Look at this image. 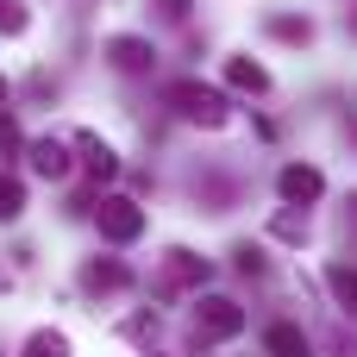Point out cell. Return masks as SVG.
Segmentation results:
<instances>
[{"instance_id":"6da1fadb","label":"cell","mask_w":357,"mask_h":357,"mask_svg":"<svg viewBox=\"0 0 357 357\" xmlns=\"http://www.w3.org/2000/svg\"><path fill=\"white\" fill-rule=\"evenodd\" d=\"M163 100H169L176 119H188V126H201V132H226V126H232V94L213 88V82H201V75H176V82L163 88Z\"/></svg>"},{"instance_id":"7a4b0ae2","label":"cell","mask_w":357,"mask_h":357,"mask_svg":"<svg viewBox=\"0 0 357 357\" xmlns=\"http://www.w3.org/2000/svg\"><path fill=\"white\" fill-rule=\"evenodd\" d=\"M207 276H213V264H207L201 251L169 245V251H163V264H157L151 295H157V301H182V295H201V289H207Z\"/></svg>"},{"instance_id":"3957f363","label":"cell","mask_w":357,"mask_h":357,"mask_svg":"<svg viewBox=\"0 0 357 357\" xmlns=\"http://www.w3.org/2000/svg\"><path fill=\"white\" fill-rule=\"evenodd\" d=\"M88 220L100 226L107 245H138L144 226H151V213H144L132 195H94V213H88Z\"/></svg>"},{"instance_id":"277c9868","label":"cell","mask_w":357,"mask_h":357,"mask_svg":"<svg viewBox=\"0 0 357 357\" xmlns=\"http://www.w3.org/2000/svg\"><path fill=\"white\" fill-rule=\"evenodd\" d=\"M195 345H226V339H238L245 333V307L232 301V295H195Z\"/></svg>"},{"instance_id":"5b68a950","label":"cell","mask_w":357,"mask_h":357,"mask_svg":"<svg viewBox=\"0 0 357 357\" xmlns=\"http://www.w3.org/2000/svg\"><path fill=\"white\" fill-rule=\"evenodd\" d=\"M69 138H75V163L88 169V182H100V188H107V182H119V176H126L119 151H113L100 132H69Z\"/></svg>"},{"instance_id":"8992f818","label":"cell","mask_w":357,"mask_h":357,"mask_svg":"<svg viewBox=\"0 0 357 357\" xmlns=\"http://www.w3.org/2000/svg\"><path fill=\"white\" fill-rule=\"evenodd\" d=\"M69 151H75V138H50V132H44V138H31V144H25V157H31V176H44V182H63L69 169H82Z\"/></svg>"},{"instance_id":"52a82bcc","label":"cell","mask_w":357,"mask_h":357,"mask_svg":"<svg viewBox=\"0 0 357 357\" xmlns=\"http://www.w3.org/2000/svg\"><path fill=\"white\" fill-rule=\"evenodd\" d=\"M75 282H82V295H94V301H100V295H126V289H132V264H126V257H88Z\"/></svg>"},{"instance_id":"ba28073f","label":"cell","mask_w":357,"mask_h":357,"mask_svg":"<svg viewBox=\"0 0 357 357\" xmlns=\"http://www.w3.org/2000/svg\"><path fill=\"white\" fill-rule=\"evenodd\" d=\"M276 195H282L289 207H314V201L326 195V176H320L314 163H282V169H276Z\"/></svg>"},{"instance_id":"9c48e42d","label":"cell","mask_w":357,"mask_h":357,"mask_svg":"<svg viewBox=\"0 0 357 357\" xmlns=\"http://www.w3.org/2000/svg\"><path fill=\"white\" fill-rule=\"evenodd\" d=\"M107 63H113L119 75H151V69H157V44L138 38V31H119V38L107 44Z\"/></svg>"},{"instance_id":"30bf717a","label":"cell","mask_w":357,"mask_h":357,"mask_svg":"<svg viewBox=\"0 0 357 357\" xmlns=\"http://www.w3.org/2000/svg\"><path fill=\"white\" fill-rule=\"evenodd\" d=\"M220 75H226V88H232V94H270V69H264L257 56H226V63H220Z\"/></svg>"},{"instance_id":"8fae6325","label":"cell","mask_w":357,"mask_h":357,"mask_svg":"<svg viewBox=\"0 0 357 357\" xmlns=\"http://www.w3.org/2000/svg\"><path fill=\"white\" fill-rule=\"evenodd\" d=\"M264 351L270 357H314V339L295 320H276V326H264Z\"/></svg>"},{"instance_id":"7c38bea8","label":"cell","mask_w":357,"mask_h":357,"mask_svg":"<svg viewBox=\"0 0 357 357\" xmlns=\"http://www.w3.org/2000/svg\"><path fill=\"white\" fill-rule=\"evenodd\" d=\"M264 31H270L276 44H314V19H307V13H270Z\"/></svg>"},{"instance_id":"4fadbf2b","label":"cell","mask_w":357,"mask_h":357,"mask_svg":"<svg viewBox=\"0 0 357 357\" xmlns=\"http://www.w3.org/2000/svg\"><path fill=\"white\" fill-rule=\"evenodd\" d=\"M326 289H333L339 314H351V320H357V264H326Z\"/></svg>"},{"instance_id":"5bb4252c","label":"cell","mask_w":357,"mask_h":357,"mask_svg":"<svg viewBox=\"0 0 357 357\" xmlns=\"http://www.w3.org/2000/svg\"><path fill=\"white\" fill-rule=\"evenodd\" d=\"M270 232H276L282 245H307V207H289V201H282V213L270 220Z\"/></svg>"},{"instance_id":"9a60e30c","label":"cell","mask_w":357,"mask_h":357,"mask_svg":"<svg viewBox=\"0 0 357 357\" xmlns=\"http://www.w3.org/2000/svg\"><path fill=\"white\" fill-rule=\"evenodd\" d=\"M19 357H69V333H56V326H38L31 339H25V351Z\"/></svg>"},{"instance_id":"2e32d148","label":"cell","mask_w":357,"mask_h":357,"mask_svg":"<svg viewBox=\"0 0 357 357\" xmlns=\"http://www.w3.org/2000/svg\"><path fill=\"white\" fill-rule=\"evenodd\" d=\"M19 213H25V182L0 169V226H13Z\"/></svg>"},{"instance_id":"e0dca14e","label":"cell","mask_w":357,"mask_h":357,"mask_svg":"<svg viewBox=\"0 0 357 357\" xmlns=\"http://www.w3.org/2000/svg\"><path fill=\"white\" fill-rule=\"evenodd\" d=\"M31 25V13H25V0H0V38H19Z\"/></svg>"},{"instance_id":"ac0fdd59","label":"cell","mask_w":357,"mask_h":357,"mask_svg":"<svg viewBox=\"0 0 357 357\" xmlns=\"http://www.w3.org/2000/svg\"><path fill=\"white\" fill-rule=\"evenodd\" d=\"M151 6H157L163 25H188V13H195V0H151Z\"/></svg>"},{"instance_id":"d6986e66","label":"cell","mask_w":357,"mask_h":357,"mask_svg":"<svg viewBox=\"0 0 357 357\" xmlns=\"http://www.w3.org/2000/svg\"><path fill=\"white\" fill-rule=\"evenodd\" d=\"M232 264H238V276H264V257H257V245H238V251H232Z\"/></svg>"},{"instance_id":"ffe728a7","label":"cell","mask_w":357,"mask_h":357,"mask_svg":"<svg viewBox=\"0 0 357 357\" xmlns=\"http://www.w3.org/2000/svg\"><path fill=\"white\" fill-rule=\"evenodd\" d=\"M19 151H25V138H19V126L0 113V157H19Z\"/></svg>"},{"instance_id":"44dd1931","label":"cell","mask_w":357,"mask_h":357,"mask_svg":"<svg viewBox=\"0 0 357 357\" xmlns=\"http://www.w3.org/2000/svg\"><path fill=\"white\" fill-rule=\"evenodd\" d=\"M157 333V314H138V320H126V339H151Z\"/></svg>"},{"instance_id":"7402d4cb","label":"cell","mask_w":357,"mask_h":357,"mask_svg":"<svg viewBox=\"0 0 357 357\" xmlns=\"http://www.w3.org/2000/svg\"><path fill=\"white\" fill-rule=\"evenodd\" d=\"M6 289H13V270H6V264H0V295H6Z\"/></svg>"},{"instance_id":"603a6c76","label":"cell","mask_w":357,"mask_h":357,"mask_svg":"<svg viewBox=\"0 0 357 357\" xmlns=\"http://www.w3.org/2000/svg\"><path fill=\"white\" fill-rule=\"evenodd\" d=\"M6 94H13V88H6V75H0V107H6Z\"/></svg>"},{"instance_id":"cb8c5ba5","label":"cell","mask_w":357,"mask_h":357,"mask_svg":"<svg viewBox=\"0 0 357 357\" xmlns=\"http://www.w3.org/2000/svg\"><path fill=\"white\" fill-rule=\"evenodd\" d=\"M345 31H357V13H345Z\"/></svg>"},{"instance_id":"d4e9b609","label":"cell","mask_w":357,"mask_h":357,"mask_svg":"<svg viewBox=\"0 0 357 357\" xmlns=\"http://www.w3.org/2000/svg\"><path fill=\"white\" fill-rule=\"evenodd\" d=\"M351 220H357V195H351Z\"/></svg>"},{"instance_id":"484cf974","label":"cell","mask_w":357,"mask_h":357,"mask_svg":"<svg viewBox=\"0 0 357 357\" xmlns=\"http://www.w3.org/2000/svg\"><path fill=\"white\" fill-rule=\"evenodd\" d=\"M144 357H151V351H144Z\"/></svg>"}]
</instances>
